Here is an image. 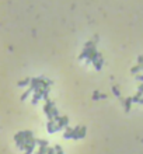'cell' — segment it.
Returning <instances> with one entry per match:
<instances>
[{
	"instance_id": "6da1fadb",
	"label": "cell",
	"mask_w": 143,
	"mask_h": 154,
	"mask_svg": "<svg viewBox=\"0 0 143 154\" xmlns=\"http://www.w3.org/2000/svg\"><path fill=\"white\" fill-rule=\"evenodd\" d=\"M51 85H52L51 80H46L44 77H35V78H31L30 88H33L35 91V90H38V88H49Z\"/></svg>"
},
{
	"instance_id": "7a4b0ae2",
	"label": "cell",
	"mask_w": 143,
	"mask_h": 154,
	"mask_svg": "<svg viewBox=\"0 0 143 154\" xmlns=\"http://www.w3.org/2000/svg\"><path fill=\"white\" fill-rule=\"evenodd\" d=\"M49 88H38V90L34 91V95H33V104L38 102L41 98H45V100H49Z\"/></svg>"
},
{
	"instance_id": "3957f363",
	"label": "cell",
	"mask_w": 143,
	"mask_h": 154,
	"mask_svg": "<svg viewBox=\"0 0 143 154\" xmlns=\"http://www.w3.org/2000/svg\"><path fill=\"white\" fill-rule=\"evenodd\" d=\"M53 108H55V102H52L51 100H46L45 105H44V112L46 114V116H48V119H49V121H55L53 114H52Z\"/></svg>"
},
{
	"instance_id": "277c9868",
	"label": "cell",
	"mask_w": 143,
	"mask_h": 154,
	"mask_svg": "<svg viewBox=\"0 0 143 154\" xmlns=\"http://www.w3.org/2000/svg\"><path fill=\"white\" fill-rule=\"evenodd\" d=\"M86 130H87V129H86L84 126H76V128H74V133H73V139H74V140L83 139L86 136Z\"/></svg>"
},
{
	"instance_id": "5b68a950",
	"label": "cell",
	"mask_w": 143,
	"mask_h": 154,
	"mask_svg": "<svg viewBox=\"0 0 143 154\" xmlns=\"http://www.w3.org/2000/svg\"><path fill=\"white\" fill-rule=\"evenodd\" d=\"M55 122L58 125V130L59 129L67 128V125H69V118H67V116H59V118L55 119Z\"/></svg>"
},
{
	"instance_id": "8992f818",
	"label": "cell",
	"mask_w": 143,
	"mask_h": 154,
	"mask_svg": "<svg viewBox=\"0 0 143 154\" xmlns=\"http://www.w3.org/2000/svg\"><path fill=\"white\" fill-rule=\"evenodd\" d=\"M46 129H48L49 133H55V132L58 130V125H56L55 121H48V123H46Z\"/></svg>"
},
{
	"instance_id": "52a82bcc",
	"label": "cell",
	"mask_w": 143,
	"mask_h": 154,
	"mask_svg": "<svg viewBox=\"0 0 143 154\" xmlns=\"http://www.w3.org/2000/svg\"><path fill=\"white\" fill-rule=\"evenodd\" d=\"M121 102L124 104L125 111L128 112V111L130 109V105H132V102H133V101H132V97H128V98H122V100H121Z\"/></svg>"
},
{
	"instance_id": "ba28073f",
	"label": "cell",
	"mask_w": 143,
	"mask_h": 154,
	"mask_svg": "<svg viewBox=\"0 0 143 154\" xmlns=\"http://www.w3.org/2000/svg\"><path fill=\"white\" fill-rule=\"evenodd\" d=\"M103 63H104V60H103V56L100 55L94 62H93V64H94V67H96V70H101V67H103Z\"/></svg>"
},
{
	"instance_id": "9c48e42d",
	"label": "cell",
	"mask_w": 143,
	"mask_h": 154,
	"mask_svg": "<svg viewBox=\"0 0 143 154\" xmlns=\"http://www.w3.org/2000/svg\"><path fill=\"white\" fill-rule=\"evenodd\" d=\"M73 133H74V129L67 126L66 130L63 132V137H65V139H73Z\"/></svg>"
},
{
	"instance_id": "30bf717a",
	"label": "cell",
	"mask_w": 143,
	"mask_h": 154,
	"mask_svg": "<svg viewBox=\"0 0 143 154\" xmlns=\"http://www.w3.org/2000/svg\"><path fill=\"white\" fill-rule=\"evenodd\" d=\"M35 146H37V140L33 141V143H30V144L27 146V148L24 150V151H25L24 154H33V153H34V148H35Z\"/></svg>"
},
{
	"instance_id": "8fae6325",
	"label": "cell",
	"mask_w": 143,
	"mask_h": 154,
	"mask_svg": "<svg viewBox=\"0 0 143 154\" xmlns=\"http://www.w3.org/2000/svg\"><path fill=\"white\" fill-rule=\"evenodd\" d=\"M30 84H31V78L27 77L24 80H20L18 83H17V85H18V87H25V85H30Z\"/></svg>"
},
{
	"instance_id": "7c38bea8",
	"label": "cell",
	"mask_w": 143,
	"mask_h": 154,
	"mask_svg": "<svg viewBox=\"0 0 143 154\" xmlns=\"http://www.w3.org/2000/svg\"><path fill=\"white\" fill-rule=\"evenodd\" d=\"M105 100L107 98V94H103V93H98V91H94L93 93V100Z\"/></svg>"
},
{
	"instance_id": "4fadbf2b",
	"label": "cell",
	"mask_w": 143,
	"mask_h": 154,
	"mask_svg": "<svg viewBox=\"0 0 143 154\" xmlns=\"http://www.w3.org/2000/svg\"><path fill=\"white\" fill-rule=\"evenodd\" d=\"M142 97H143V93L137 91V94H136V95H133V97H132V101H133V102H140Z\"/></svg>"
},
{
	"instance_id": "5bb4252c",
	"label": "cell",
	"mask_w": 143,
	"mask_h": 154,
	"mask_svg": "<svg viewBox=\"0 0 143 154\" xmlns=\"http://www.w3.org/2000/svg\"><path fill=\"white\" fill-rule=\"evenodd\" d=\"M139 71H142V67H140V66H133V67H132V69H130V73H132V74H137V73H139Z\"/></svg>"
},
{
	"instance_id": "9a60e30c",
	"label": "cell",
	"mask_w": 143,
	"mask_h": 154,
	"mask_svg": "<svg viewBox=\"0 0 143 154\" xmlns=\"http://www.w3.org/2000/svg\"><path fill=\"white\" fill-rule=\"evenodd\" d=\"M111 90H112V93H114V95H115V97H118L119 100H122V97H121V93H119V90H118V88L115 87V85H114V87H112Z\"/></svg>"
},
{
	"instance_id": "2e32d148",
	"label": "cell",
	"mask_w": 143,
	"mask_h": 154,
	"mask_svg": "<svg viewBox=\"0 0 143 154\" xmlns=\"http://www.w3.org/2000/svg\"><path fill=\"white\" fill-rule=\"evenodd\" d=\"M33 88H28V90L25 91V93H24V94H23V95H21V101H24V100H27V97L30 95V94H31V93H33Z\"/></svg>"
},
{
	"instance_id": "e0dca14e",
	"label": "cell",
	"mask_w": 143,
	"mask_h": 154,
	"mask_svg": "<svg viewBox=\"0 0 143 154\" xmlns=\"http://www.w3.org/2000/svg\"><path fill=\"white\" fill-rule=\"evenodd\" d=\"M37 144L39 147H48V141L46 140H37Z\"/></svg>"
},
{
	"instance_id": "ac0fdd59",
	"label": "cell",
	"mask_w": 143,
	"mask_h": 154,
	"mask_svg": "<svg viewBox=\"0 0 143 154\" xmlns=\"http://www.w3.org/2000/svg\"><path fill=\"white\" fill-rule=\"evenodd\" d=\"M46 151H48V147H39L37 154H46Z\"/></svg>"
},
{
	"instance_id": "d6986e66",
	"label": "cell",
	"mask_w": 143,
	"mask_h": 154,
	"mask_svg": "<svg viewBox=\"0 0 143 154\" xmlns=\"http://www.w3.org/2000/svg\"><path fill=\"white\" fill-rule=\"evenodd\" d=\"M137 66H140L143 70V55H140V56L137 58Z\"/></svg>"
},
{
	"instance_id": "ffe728a7",
	"label": "cell",
	"mask_w": 143,
	"mask_h": 154,
	"mask_svg": "<svg viewBox=\"0 0 143 154\" xmlns=\"http://www.w3.org/2000/svg\"><path fill=\"white\" fill-rule=\"evenodd\" d=\"M55 151H56V154H63V150L60 146H55Z\"/></svg>"
},
{
	"instance_id": "44dd1931",
	"label": "cell",
	"mask_w": 143,
	"mask_h": 154,
	"mask_svg": "<svg viewBox=\"0 0 143 154\" xmlns=\"http://www.w3.org/2000/svg\"><path fill=\"white\" fill-rule=\"evenodd\" d=\"M46 154H56V151H55V147H53V148L48 147V151H46Z\"/></svg>"
},
{
	"instance_id": "7402d4cb",
	"label": "cell",
	"mask_w": 143,
	"mask_h": 154,
	"mask_svg": "<svg viewBox=\"0 0 143 154\" xmlns=\"http://www.w3.org/2000/svg\"><path fill=\"white\" fill-rule=\"evenodd\" d=\"M136 80H139V81H143V74H137Z\"/></svg>"
},
{
	"instance_id": "603a6c76",
	"label": "cell",
	"mask_w": 143,
	"mask_h": 154,
	"mask_svg": "<svg viewBox=\"0 0 143 154\" xmlns=\"http://www.w3.org/2000/svg\"><path fill=\"white\" fill-rule=\"evenodd\" d=\"M137 90L140 91V93H143V83L140 84V85H139V87H137Z\"/></svg>"
},
{
	"instance_id": "cb8c5ba5",
	"label": "cell",
	"mask_w": 143,
	"mask_h": 154,
	"mask_svg": "<svg viewBox=\"0 0 143 154\" xmlns=\"http://www.w3.org/2000/svg\"><path fill=\"white\" fill-rule=\"evenodd\" d=\"M139 104H143V97H142V100H140V102H139Z\"/></svg>"
}]
</instances>
